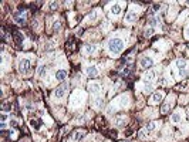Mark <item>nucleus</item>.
<instances>
[{
  "label": "nucleus",
  "mask_w": 189,
  "mask_h": 142,
  "mask_svg": "<svg viewBox=\"0 0 189 142\" xmlns=\"http://www.w3.org/2000/svg\"><path fill=\"white\" fill-rule=\"evenodd\" d=\"M124 46H125V43H124L122 38H119V37H112V38H110L108 43H107V51L111 54L112 57H117L122 53Z\"/></svg>",
  "instance_id": "1"
},
{
  "label": "nucleus",
  "mask_w": 189,
  "mask_h": 142,
  "mask_svg": "<svg viewBox=\"0 0 189 142\" xmlns=\"http://www.w3.org/2000/svg\"><path fill=\"white\" fill-rule=\"evenodd\" d=\"M84 101H85V94L82 93L81 89H75L74 93H73V95H71L70 98V107L71 108H77V107H81L82 104H84Z\"/></svg>",
  "instance_id": "2"
},
{
  "label": "nucleus",
  "mask_w": 189,
  "mask_h": 142,
  "mask_svg": "<svg viewBox=\"0 0 189 142\" xmlns=\"http://www.w3.org/2000/svg\"><path fill=\"white\" fill-rule=\"evenodd\" d=\"M19 70H20L23 74H30V70H31V63H30V60H27V58H23V60H20V63H19Z\"/></svg>",
  "instance_id": "3"
},
{
  "label": "nucleus",
  "mask_w": 189,
  "mask_h": 142,
  "mask_svg": "<svg viewBox=\"0 0 189 142\" xmlns=\"http://www.w3.org/2000/svg\"><path fill=\"white\" fill-rule=\"evenodd\" d=\"M67 91H68V84L64 82V84H61L56 91H54V98H56V100H61V98L67 94Z\"/></svg>",
  "instance_id": "4"
},
{
  "label": "nucleus",
  "mask_w": 189,
  "mask_h": 142,
  "mask_svg": "<svg viewBox=\"0 0 189 142\" xmlns=\"http://www.w3.org/2000/svg\"><path fill=\"white\" fill-rule=\"evenodd\" d=\"M140 64H141V67H142V68H149V67H152V65L155 64V60H154L152 57L144 56L140 60Z\"/></svg>",
  "instance_id": "5"
},
{
  "label": "nucleus",
  "mask_w": 189,
  "mask_h": 142,
  "mask_svg": "<svg viewBox=\"0 0 189 142\" xmlns=\"http://www.w3.org/2000/svg\"><path fill=\"white\" fill-rule=\"evenodd\" d=\"M156 75H158V71H155V70L148 71V73L142 77V81H144V82H151V84H152V82L156 80Z\"/></svg>",
  "instance_id": "6"
},
{
  "label": "nucleus",
  "mask_w": 189,
  "mask_h": 142,
  "mask_svg": "<svg viewBox=\"0 0 189 142\" xmlns=\"http://www.w3.org/2000/svg\"><path fill=\"white\" fill-rule=\"evenodd\" d=\"M124 6H125L124 3H112L111 9H110V10H111V14H114V16H119L121 12L124 10Z\"/></svg>",
  "instance_id": "7"
},
{
  "label": "nucleus",
  "mask_w": 189,
  "mask_h": 142,
  "mask_svg": "<svg viewBox=\"0 0 189 142\" xmlns=\"http://www.w3.org/2000/svg\"><path fill=\"white\" fill-rule=\"evenodd\" d=\"M182 119H184V111L182 110H176L172 114V117H171V121L173 124H181Z\"/></svg>",
  "instance_id": "8"
},
{
  "label": "nucleus",
  "mask_w": 189,
  "mask_h": 142,
  "mask_svg": "<svg viewBox=\"0 0 189 142\" xmlns=\"http://www.w3.org/2000/svg\"><path fill=\"white\" fill-rule=\"evenodd\" d=\"M85 75L88 78L98 77V68H97L95 65H90V67H87V68H85Z\"/></svg>",
  "instance_id": "9"
},
{
  "label": "nucleus",
  "mask_w": 189,
  "mask_h": 142,
  "mask_svg": "<svg viewBox=\"0 0 189 142\" xmlns=\"http://www.w3.org/2000/svg\"><path fill=\"white\" fill-rule=\"evenodd\" d=\"M12 33H13V37H14V41H16L17 46H21L23 44V41H24V37H23V34H21L19 30H16L14 27H12Z\"/></svg>",
  "instance_id": "10"
},
{
  "label": "nucleus",
  "mask_w": 189,
  "mask_h": 142,
  "mask_svg": "<svg viewBox=\"0 0 189 142\" xmlns=\"http://www.w3.org/2000/svg\"><path fill=\"white\" fill-rule=\"evenodd\" d=\"M164 100V93L162 91H156L155 94H152V97H151V100H149V104H158V102H161Z\"/></svg>",
  "instance_id": "11"
},
{
  "label": "nucleus",
  "mask_w": 189,
  "mask_h": 142,
  "mask_svg": "<svg viewBox=\"0 0 189 142\" xmlns=\"http://www.w3.org/2000/svg\"><path fill=\"white\" fill-rule=\"evenodd\" d=\"M171 98H168V101L165 102L164 105H162V108H161V114H168L169 111H171V108H172V104H173V95H169Z\"/></svg>",
  "instance_id": "12"
},
{
  "label": "nucleus",
  "mask_w": 189,
  "mask_h": 142,
  "mask_svg": "<svg viewBox=\"0 0 189 142\" xmlns=\"http://www.w3.org/2000/svg\"><path fill=\"white\" fill-rule=\"evenodd\" d=\"M97 46L95 44H84L82 46V54H85V56H91V54L97 51Z\"/></svg>",
  "instance_id": "13"
},
{
  "label": "nucleus",
  "mask_w": 189,
  "mask_h": 142,
  "mask_svg": "<svg viewBox=\"0 0 189 142\" xmlns=\"http://www.w3.org/2000/svg\"><path fill=\"white\" fill-rule=\"evenodd\" d=\"M136 16H138V13H136V12H132V10H129V12L127 13L125 19H124V21H125L127 24H131V23H134V21L136 20Z\"/></svg>",
  "instance_id": "14"
},
{
  "label": "nucleus",
  "mask_w": 189,
  "mask_h": 142,
  "mask_svg": "<svg viewBox=\"0 0 189 142\" xmlns=\"http://www.w3.org/2000/svg\"><path fill=\"white\" fill-rule=\"evenodd\" d=\"M117 104H118L119 107H127L128 104H129V97H128L127 94H124V95H119L118 101H117Z\"/></svg>",
  "instance_id": "15"
},
{
  "label": "nucleus",
  "mask_w": 189,
  "mask_h": 142,
  "mask_svg": "<svg viewBox=\"0 0 189 142\" xmlns=\"http://www.w3.org/2000/svg\"><path fill=\"white\" fill-rule=\"evenodd\" d=\"M85 137V131H82V129H78L75 131V134L73 135V141L74 142H80L82 138Z\"/></svg>",
  "instance_id": "16"
},
{
  "label": "nucleus",
  "mask_w": 189,
  "mask_h": 142,
  "mask_svg": "<svg viewBox=\"0 0 189 142\" xmlns=\"http://www.w3.org/2000/svg\"><path fill=\"white\" fill-rule=\"evenodd\" d=\"M88 91L93 94H98L100 91H101V87H100V84H97V82H91V84H88Z\"/></svg>",
  "instance_id": "17"
},
{
  "label": "nucleus",
  "mask_w": 189,
  "mask_h": 142,
  "mask_svg": "<svg viewBox=\"0 0 189 142\" xmlns=\"http://www.w3.org/2000/svg\"><path fill=\"white\" fill-rule=\"evenodd\" d=\"M67 77V71L66 70H58L57 73H56V80L57 81H64Z\"/></svg>",
  "instance_id": "18"
},
{
  "label": "nucleus",
  "mask_w": 189,
  "mask_h": 142,
  "mask_svg": "<svg viewBox=\"0 0 189 142\" xmlns=\"http://www.w3.org/2000/svg\"><path fill=\"white\" fill-rule=\"evenodd\" d=\"M175 65H176L178 70H185L186 68V61L182 60V58H179V60L175 61Z\"/></svg>",
  "instance_id": "19"
},
{
  "label": "nucleus",
  "mask_w": 189,
  "mask_h": 142,
  "mask_svg": "<svg viewBox=\"0 0 189 142\" xmlns=\"http://www.w3.org/2000/svg\"><path fill=\"white\" fill-rule=\"evenodd\" d=\"M127 121H128L127 117H118L117 118V121H115V124H117L118 126H124L125 124H127Z\"/></svg>",
  "instance_id": "20"
},
{
  "label": "nucleus",
  "mask_w": 189,
  "mask_h": 142,
  "mask_svg": "<svg viewBox=\"0 0 189 142\" xmlns=\"http://www.w3.org/2000/svg\"><path fill=\"white\" fill-rule=\"evenodd\" d=\"M156 126H158V122L151 121L148 125H147V131H148V132H154V131L156 129Z\"/></svg>",
  "instance_id": "21"
},
{
  "label": "nucleus",
  "mask_w": 189,
  "mask_h": 142,
  "mask_svg": "<svg viewBox=\"0 0 189 142\" xmlns=\"http://www.w3.org/2000/svg\"><path fill=\"white\" fill-rule=\"evenodd\" d=\"M159 9H161V4H152L151 6V9H149V12H148V14L149 16H152L154 13H156V12H159Z\"/></svg>",
  "instance_id": "22"
},
{
  "label": "nucleus",
  "mask_w": 189,
  "mask_h": 142,
  "mask_svg": "<svg viewBox=\"0 0 189 142\" xmlns=\"http://www.w3.org/2000/svg\"><path fill=\"white\" fill-rule=\"evenodd\" d=\"M45 73H47V67H45V65H40V67L37 68V74L38 75H41V77L45 75Z\"/></svg>",
  "instance_id": "23"
},
{
  "label": "nucleus",
  "mask_w": 189,
  "mask_h": 142,
  "mask_svg": "<svg viewBox=\"0 0 189 142\" xmlns=\"http://www.w3.org/2000/svg\"><path fill=\"white\" fill-rule=\"evenodd\" d=\"M103 104H104L103 98H95V100H94V107H95V108H101V107H103Z\"/></svg>",
  "instance_id": "24"
},
{
  "label": "nucleus",
  "mask_w": 189,
  "mask_h": 142,
  "mask_svg": "<svg viewBox=\"0 0 189 142\" xmlns=\"http://www.w3.org/2000/svg\"><path fill=\"white\" fill-rule=\"evenodd\" d=\"M140 138L141 139H147V138H148V135H147V128H145V129H140Z\"/></svg>",
  "instance_id": "25"
},
{
  "label": "nucleus",
  "mask_w": 189,
  "mask_h": 142,
  "mask_svg": "<svg viewBox=\"0 0 189 142\" xmlns=\"http://www.w3.org/2000/svg\"><path fill=\"white\" fill-rule=\"evenodd\" d=\"M149 24H151V26H158V24H159V19H158V17H155V19H154V17H152L151 20H149Z\"/></svg>",
  "instance_id": "26"
},
{
  "label": "nucleus",
  "mask_w": 189,
  "mask_h": 142,
  "mask_svg": "<svg viewBox=\"0 0 189 142\" xmlns=\"http://www.w3.org/2000/svg\"><path fill=\"white\" fill-rule=\"evenodd\" d=\"M2 110H3V112H6V111H10V104H6V102H4L3 105H2Z\"/></svg>",
  "instance_id": "27"
},
{
  "label": "nucleus",
  "mask_w": 189,
  "mask_h": 142,
  "mask_svg": "<svg viewBox=\"0 0 189 142\" xmlns=\"http://www.w3.org/2000/svg\"><path fill=\"white\" fill-rule=\"evenodd\" d=\"M60 27H61V23H60V21H56V23L53 24V28L56 30V31H57V30H60Z\"/></svg>",
  "instance_id": "28"
},
{
  "label": "nucleus",
  "mask_w": 189,
  "mask_h": 142,
  "mask_svg": "<svg viewBox=\"0 0 189 142\" xmlns=\"http://www.w3.org/2000/svg\"><path fill=\"white\" fill-rule=\"evenodd\" d=\"M57 6H58L57 2H54V3H50V9H51V10H56V9H57Z\"/></svg>",
  "instance_id": "29"
},
{
  "label": "nucleus",
  "mask_w": 189,
  "mask_h": 142,
  "mask_svg": "<svg viewBox=\"0 0 189 142\" xmlns=\"http://www.w3.org/2000/svg\"><path fill=\"white\" fill-rule=\"evenodd\" d=\"M30 124H31L33 126H36V128L38 126V121H36V119H30Z\"/></svg>",
  "instance_id": "30"
},
{
  "label": "nucleus",
  "mask_w": 189,
  "mask_h": 142,
  "mask_svg": "<svg viewBox=\"0 0 189 142\" xmlns=\"http://www.w3.org/2000/svg\"><path fill=\"white\" fill-rule=\"evenodd\" d=\"M10 124H12V126H17V125H19V122H17L16 119H12V121H10Z\"/></svg>",
  "instance_id": "31"
},
{
  "label": "nucleus",
  "mask_w": 189,
  "mask_h": 142,
  "mask_svg": "<svg viewBox=\"0 0 189 142\" xmlns=\"http://www.w3.org/2000/svg\"><path fill=\"white\" fill-rule=\"evenodd\" d=\"M6 119H7V115H6V114H2V122H6Z\"/></svg>",
  "instance_id": "32"
},
{
  "label": "nucleus",
  "mask_w": 189,
  "mask_h": 142,
  "mask_svg": "<svg viewBox=\"0 0 189 142\" xmlns=\"http://www.w3.org/2000/svg\"><path fill=\"white\" fill-rule=\"evenodd\" d=\"M108 135H110V137H112V138H117V134H115L114 131H111V132H108Z\"/></svg>",
  "instance_id": "33"
},
{
  "label": "nucleus",
  "mask_w": 189,
  "mask_h": 142,
  "mask_svg": "<svg viewBox=\"0 0 189 142\" xmlns=\"http://www.w3.org/2000/svg\"><path fill=\"white\" fill-rule=\"evenodd\" d=\"M185 37L186 38H189V26L186 27V30H185Z\"/></svg>",
  "instance_id": "34"
},
{
  "label": "nucleus",
  "mask_w": 189,
  "mask_h": 142,
  "mask_svg": "<svg viewBox=\"0 0 189 142\" xmlns=\"http://www.w3.org/2000/svg\"><path fill=\"white\" fill-rule=\"evenodd\" d=\"M124 142H129V141H124Z\"/></svg>",
  "instance_id": "35"
}]
</instances>
